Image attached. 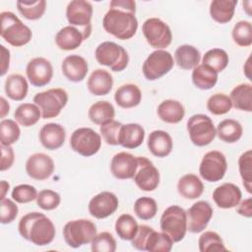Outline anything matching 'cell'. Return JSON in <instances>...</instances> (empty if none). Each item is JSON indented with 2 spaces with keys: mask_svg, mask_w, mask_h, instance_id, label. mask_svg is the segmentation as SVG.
Listing matches in <instances>:
<instances>
[{
  "mask_svg": "<svg viewBox=\"0 0 252 252\" xmlns=\"http://www.w3.org/2000/svg\"><path fill=\"white\" fill-rule=\"evenodd\" d=\"M198 244L199 250L201 252L227 251L220 234L212 230L205 231L203 234H201L198 240Z\"/></svg>",
  "mask_w": 252,
  "mask_h": 252,
  "instance_id": "42",
  "label": "cell"
},
{
  "mask_svg": "<svg viewBox=\"0 0 252 252\" xmlns=\"http://www.w3.org/2000/svg\"><path fill=\"white\" fill-rule=\"evenodd\" d=\"M136 2L133 0H112L109 10L102 19L104 31L118 39H130L138 30L135 16Z\"/></svg>",
  "mask_w": 252,
  "mask_h": 252,
  "instance_id": "1",
  "label": "cell"
},
{
  "mask_svg": "<svg viewBox=\"0 0 252 252\" xmlns=\"http://www.w3.org/2000/svg\"><path fill=\"white\" fill-rule=\"evenodd\" d=\"M216 131L220 140L225 143L232 144L237 142L241 138L243 128L237 120L224 119L218 124Z\"/></svg>",
  "mask_w": 252,
  "mask_h": 252,
  "instance_id": "36",
  "label": "cell"
},
{
  "mask_svg": "<svg viewBox=\"0 0 252 252\" xmlns=\"http://www.w3.org/2000/svg\"><path fill=\"white\" fill-rule=\"evenodd\" d=\"M232 107L231 100L224 94H215L207 100L208 110L215 115H222L227 113Z\"/></svg>",
  "mask_w": 252,
  "mask_h": 252,
  "instance_id": "47",
  "label": "cell"
},
{
  "mask_svg": "<svg viewBox=\"0 0 252 252\" xmlns=\"http://www.w3.org/2000/svg\"><path fill=\"white\" fill-rule=\"evenodd\" d=\"M121 126H122V123L116 120H110L100 125V128H99L100 134L107 145H110V146L119 145L118 138H119V132H120Z\"/></svg>",
  "mask_w": 252,
  "mask_h": 252,
  "instance_id": "50",
  "label": "cell"
},
{
  "mask_svg": "<svg viewBox=\"0 0 252 252\" xmlns=\"http://www.w3.org/2000/svg\"><path fill=\"white\" fill-rule=\"evenodd\" d=\"M213 208L207 201L194 203L186 212L187 230L192 233L203 231L213 217Z\"/></svg>",
  "mask_w": 252,
  "mask_h": 252,
  "instance_id": "15",
  "label": "cell"
},
{
  "mask_svg": "<svg viewBox=\"0 0 252 252\" xmlns=\"http://www.w3.org/2000/svg\"><path fill=\"white\" fill-rule=\"evenodd\" d=\"M37 191L35 187L30 184H20L15 186L12 190V198L14 201L20 204L30 203L36 199Z\"/></svg>",
  "mask_w": 252,
  "mask_h": 252,
  "instance_id": "51",
  "label": "cell"
},
{
  "mask_svg": "<svg viewBox=\"0 0 252 252\" xmlns=\"http://www.w3.org/2000/svg\"><path fill=\"white\" fill-rule=\"evenodd\" d=\"M36 205L44 210V211H51L56 209L61 202L60 195L50 189L41 190L36 197Z\"/></svg>",
  "mask_w": 252,
  "mask_h": 252,
  "instance_id": "49",
  "label": "cell"
},
{
  "mask_svg": "<svg viewBox=\"0 0 252 252\" xmlns=\"http://www.w3.org/2000/svg\"><path fill=\"white\" fill-rule=\"evenodd\" d=\"M118 206L119 201L116 195L112 192L103 191L91 199L88 209L92 217L101 220L114 214Z\"/></svg>",
  "mask_w": 252,
  "mask_h": 252,
  "instance_id": "16",
  "label": "cell"
},
{
  "mask_svg": "<svg viewBox=\"0 0 252 252\" xmlns=\"http://www.w3.org/2000/svg\"><path fill=\"white\" fill-rule=\"evenodd\" d=\"M227 162L225 156L220 151H210L206 153L199 166L201 177L208 182L221 180L226 172Z\"/></svg>",
  "mask_w": 252,
  "mask_h": 252,
  "instance_id": "13",
  "label": "cell"
},
{
  "mask_svg": "<svg viewBox=\"0 0 252 252\" xmlns=\"http://www.w3.org/2000/svg\"><path fill=\"white\" fill-rule=\"evenodd\" d=\"M236 213L245 218L252 217V198L244 199L240 201L236 208Z\"/></svg>",
  "mask_w": 252,
  "mask_h": 252,
  "instance_id": "55",
  "label": "cell"
},
{
  "mask_svg": "<svg viewBox=\"0 0 252 252\" xmlns=\"http://www.w3.org/2000/svg\"><path fill=\"white\" fill-rule=\"evenodd\" d=\"M113 86L111 74L104 69H95L90 75L87 87L94 95H105L110 93Z\"/></svg>",
  "mask_w": 252,
  "mask_h": 252,
  "instance_id": "24",
  "label": "cell"
},
{
  "mask_svg": "<svg viewBox=\"0 0 252 252\" xmlns=\"http://www.w3.org/2000/svg\"><path fill=\"white\" fill-rule=\"evenodd\" d=\"M21 136L19 125L12 119H3L0 122L1 145L11 146L15 144Z\"/></svg>",
  "mask_w": 252,
  "mask_h": 252,
  "instance_id": "43",
  "label": "cell"
},
{
  "mask_svg": "<svg viewBox=\"0 0 252 252\" xmlns=\"http://www.w3.org/2000/svg\"><path fill=\"white\" fill-rule=\"evenodd\" d=\"M137 165V157L126 152H120L113 156L110 162V171L117 179H131L135 175Z\"/></svg>",
  "mask_w": 252,
  "mask_h": 252,
  "instance_id": "19",
  "label": "cell"
},
{
  "mask_svg": "<svg viewBox=\"0 0 252 252\" xmlns=\"http://www.w3.org/2000/svg\"><path fill=\"white\" fill-rule=\"evenodd\" d=\"M40 116V109L35 103H22L14 112L16 121L24 127H31L36 124Z\"/></svg>",
  "mask_w": 252,
  "mask_h": 252,
  "instance_id": "37",
  "label": "cell"
},
{
  "mask_svg": "<svg viewBox=\"0 0 252 252\" xmlns=\"http://www.w3.org/2000/svg\"><path fill=\"white\" fill-rule=\"evenodd\" d=\"M38 138L45 149L54 151L63 146L66 139V131L64 127L58 123H47L39 130Z\"/></svg>",
  "mask_w": 252,
  "mask_h": 252,
  "instance_id": "21",
  "label": "cell"
},
{
  "mask_svg": "<svg viewBox=\"0 0 252 252\" xmlns=\"http://www.w3.org/2000/svg\"><path fill=\"white\" fill-rule=\"evenodd\" d=\"M186 126L191 142L197 147H205L211 144L217 136L213 120L205 114L192 115Z\"/></svg>",
  "mask_w": 252,
  "mask_h": 252,
  "instance_id": "8",
  "label": "cell"
},
{
  "mask_svg": "<svg viewBox=\"0 0 252 252\" xmlns=\"http://www.w3.org/2000/svg\"><path fill=\"white\" fill-rule=\"evenodd\" d=\"M94 56L100 65L107 66L114 72L123 71L129 63V55L126 49L113 41L99 43L95 48Z\"/></svg>",
  "mask_w": 252,
  "mask_h": 252,
  "instance_id": "6",
  "label": "cell"
},
{
  "mask_svg": "<svg viewBox=\"0 0 252 252\" xmlns=\"http://www.w3.org/2000/svg\"><path fill=\"white\" fill-rule=\"evenodd\" d=\"M152 229H153V227H151L149 225H146V224L139 225V228H138V231H137L136 235L131 240L132 246L137 250L146 251L145 243H146L147 237H148V235H149V233L151 232Z\"/></svg>",
  "mask_w": 252,
  "mask_h": 252,
  "instance_id": "53",
  "label": "cell"
},
{
  "mask_svg": "<svg viewBox=\"0 0 252 252\" xmlns=\"http://www.w3.org/2000/svg\"><path fill=\"white\" fill-rule=\"evenodd\" d=\"M1 36L9 44L19 47L29 43L32 37L31 29L12 12L5 11L0 14Z\"/></svg>",
  "mask_w": 252,
  "mask_h": 252,
  "instance_id": "3",
  "label": "cell"
},
{
  "mask_svg": "<svg viewBox=\"0 0 252 252\" xmlns=\"http://www.w3.org/2000/svg\"><path fill=\"white\" fill-rule=\"evenodd\" d=\"M20 235L37 246L50 244L56 234L52 220L44 214L38 212L29 213L23 216L18 225Z\"/></svg>",
  "mask_w": 252,
  "mask_h": 252,
  "instance_id": "2",
  "label": "cell"
},
{
  "mask_svg": "<svg viewBox=\"0 0 252 252\" xmlns=\"http://www.w3.org/2000/svg\"><path fill=\"white\" fill-rule=\"evenodd\" d=\"M233 41L243 47L250 46L252 44V25L248 21L237 22L231 32Z\"/></svg>",
  "mask_w": 252,
  "mask_h": 252,
  "instance_id": "45",
  "label": "cell"
},
{
  "mask_svg": "<svg viewBox=\"0 0 252 252\" xmlns=\"http://www.w3.org/2000/svg\"><path fill=\"white\" fill-rule=\"evenodd\" d=\"M145 139V129L138 123L122 124L119 132L118 143L126 149H136Z\"/></svg>",
  "mask_w": 252,
  "mask_h": 252,
  "instance_id": "25",
  "label": "cell"
},
{
  "mask_svg": "<svg viewBox=\"0 0 252 252\" xmlns=\"http://www.w3.org/2000/svg\"><path fill=\"white\" fill-rule=\"evenodd\" d=\"M142 93L138 86L134 84H125L120 86L115 94L114 100L122 108H132L140 104Z\"/></svg>",
  "mask_w": 252,
  "mask_h": 252,
  "instance_id": "28",
  "label": "cell"
},
{
  "mask_svg": "<svg viewBox=\"0 0 252 252\" xmlns=\"http://www.w3.org/2000/svg\"><path fill=\"white\" fill-rule=\"evenodd\" d=\"M237 0H214L210 4V15L219 24L230 22L234 16Z\"/></svg>",
  "mask_w": 252,
  "mask_h": 252,
  "instance_id": "30",
  "label": "cell"
},
{
  "mask_svg": "<svg viewBox=\"0 0 252 252\" xmlns=\"http://www.w3.org/2000/svg\"><path fill=\"white\" fill-rule=\"evenodd\" d=\"M175 63L183 70L194 69L201 60L200 51L193 45L183 44L176 48L174 52Z\"/></svg>",
  "mask_w": 252,
  "mask_h": 252,
  "instance_id": "31",
  "label": "cell"
},
{
  "mask_svg": "<svg viewBox=\"0 0 252 252\" xmlns=\"http://www.w3.org/2000/svg\"><path fill=\"white\" fill-rule=\"evenodd\" d=\"M243 70H244V74H245V76H246L249 80H251V75H250V72H251V67H250V57H248V58H247L246 63H245V65H244V67H243Z\"/></svg>",
  "mask_w": 252,
  "mask_h": 252,
  "instance_id": "58",
  "label": "cell"
},
{
  "mask_svg": "<svg viewBox=\"0 0 252 252\" xmlns=\"http://www.w3.org/2000/svg\"><path fill=\"white\" fill-rule=\"evenodd\" d=\"M26 74L33 87H43L50 83L53 77V68L47 59L35 57L29 61Z\"/></svg>",
  "mask_w": 252,
  "mask_h": 252,
  "instance_id": "17",
  "label": "cell"
},
{
  "mask_svg": "<svg viewBox=\"0 0 252 252\" xmlns=\"http://www.w3.org/2000/svg\"><path fill=\"white\" fill-rule=\"evenodd\" d=\"M134 212L140 220H151L157 215V202L151 197H141L134 203Z\"/></svg>",
  "mask_w": 252,
  "mask_h": 252,
  "instance_id": "46",
  "label": "cell"
},
{
  "mask_svg": "<svg viewBox=\"0 0 252 252\" xmlns=\"http://www.w3.org/2000/svg\"><path fill=\"white\" fill-rule=\"evenodd\" d=\"M70 147L74 152L83 157H92L99 151L101 137L92 128H78L71 135Z\"/></svg>",
  "mask_w": 252,
  "mask_h": 252,
  "instance_id": "10",
  "label": "cell"
},
{
  "mask_svg": "<svg viewBox=\"0 0 252 252\" xmlns=\"http://www.w3.org/2000/svg\"><path fill=\"white\" fill-rule=\"evenodd\" d=\"M91 243V249L94 252H114L116 250V240L107 231L96 234Z\"/></svg>",
  "mask_w": 252,
  "mask_h": 252,
  "instance_id": "48",
  "label": "cell"
},
{
  "mask_svg": "<svg viewBox=\"0 0 252 252\" xmlns=\"http://www.w3.org/2000/svg\"><path fill=\"white\" fill-rule=\"evenodd\" d=\"M238 169L243 186L248 193H252V151L247 150L238 158Z\"/></svg>",
  "mask_w": 252,
  "mask_h": 252,
  "instance_id": "44",
  "label": "cell"
},
{
  "mask_svg": "<svg viewBox=\"0 0 252 252\" xmlns=\"http://www.w3.org/2000/svg\"><path fill=\"white\" fill-rule=\"evenodd\" d=\"M174 65V60L170 52L163 49L153 51L145 60L142 71L149 81H156L166 75Z\"/></svg>",
  "mask_w": 252,
  "mask_h": 252,
  "instance_id": "11",
  "label": "cell"
},
{
  "mask_svg": "<svg viewBox=\"0 0 252 252\" xmlns=\"http://www.w3.org/2000/svg\"><path fill=\"white\" fill-rule=\"evenodd\" d=\"M192 82L200 90H210L218 82V73L204 64H199L192 71Z\"/></svg>",
  "mask_w": 252,
  "mask_h": 252,
  "instance_id": "34",
  "label": "cell"
},
{
  "mask_svg": "<svg viewBox=\"0 0 252 252\" xmlns=\"http://www.w3.org/2000/svg\"><path fill=\"white\" fill-rule=\"evenodd\" d=\"M229 98L232 106L236 109L250 112L252 111V86L248 83L239 84L234 87L231 92Z\"/></svg>",
  "mask_w": 252,
  "mask_h": 252,
  "instance_id": "32",
  "label": "cell"
},
{
  "mask_svg": "<svg viewBox=\"0 0 252 252\" xmlns=\"http://www.w3.org/2000/svg\"><path fill=\"white\" fill-rule=\"evenodd\" d=\"M66 17L70 26L79 29L86 39L90 37L92 33L93 6L89 1L73 0L69 2L66 8Z\"/></svg>",
  "mask_w": 252,
  "mask_h": 252,
  "instance_id": "9",
  "label": "cell"
},
{
  "mask_svg": "<svg viewBox=\"0 0 252 252\" xmlns=\"http://www.w3.org/2000/svg\"><path fill=\"white\" fill-rule=\"evenodd\" d=\"M1 47V76H4L10 64V51L4 45H0Z\"/></svg>",
  "mask_w": 252,
  "mask_h": 252,
  "instance_id": "56",
  "label": "cell"
},
{
  "mask_svg": "<svg viewBox=\"0 0 252 252\" xmlns=\"http://www.w3.org/2000/svg\"><path fill=\"white\" fill-rule=\"evenodd\" d=\"M229 58L225 50L221 48H213L208 50L202 59V64L212 68L217 73L223 71L227 64Z\"/></svg>",
  "mask_w": 252,
  "mask_h": 252,
  "instance_id": "41",
  "label": "cell"
},
{
  "mask_svg": "<svg viewBox=\"0 0 252 252\" xmlns=\"http://www.w3.org/2000/svg\"><path fill=\"white\" fill-rule=\"evenodd\" d=\"M177 191L181 197L194 200L201 197L203 194L204 184L197 175L188 173L178 180Z\"/></svg>",
  "mask_w": 252,
  "mask_h": 252,
  "instance_id": "29",
  "label": "cell"
},
{
  "mask_svg": "<svg viewBox=\"0 0 252 252\" xmlns=\"http://www.w3.org/2000/svg\"><path fill=\"white\" fill-rule=\"evenodd\" d=\"M53 159L43 153H35L29 157L26 162V171L28 175L38 181L49 178L54 172Z\"/></svg>",
  "mask_w": 252,
  "mask_h": 252,
  "instance_id": "18",
  "label": "cell"
},
{
  "mask_svg": "<svg viewBox=\"0 0 252 252\" xmlns=\"http://www.w3.org/2000/svg\"><path fill=\"white\" fill-rule=\"evenodd\" d=\"M0 213H1V217H0L1 223L7 224L15 220V219L18 216L19 209H18V206L12 200L4 198V199H1Z\"/></svg>",
  "mask_w": 252,
  "mask_h": 252,
  "instance_id": "52",
  "label": "cell"
},
{
  "mask_svg": "<svg viewBox=\"0 0 252 252\" xmlns=\"http://www.w3.org/2000/svg\"><path fill=\"white\" fill-rule=\"evenodd\" d=\"M9 183L6 182L5 180H2L1 181V199H4L5 198V195L7 193V191L9 190Z\"/></svg>",
  "mask_w": 252,
  "mask_h": 252,
  "instance_id": "59",
  "label": "cell"
},
{
  "mask_svg": "<svg viewBox=\"0 0 252 252\" xmlns=\"http://www.w3.org/2000/svg\"><path fill=\"white\" fill-rule=\"evenodd\" d=\"M15 160V154L11 146L1 145V164L0 170L5 171L9 169Z\"/></svg>",
  "mask_w": 252,
  "mask_h": 252,
  "instance_id": "54",
  "label": "cell"
},
{
  "mask_svg": "<svg viewBox=\"0 0 252 252\" xmlns=\"http://www.w3.org/2000/svg\"><path fill=\"white\" fill-rule=\"evenodd\" d=\"M29 91V85L24 76L21 74H11L5 81V93L9 98L20 101L23 100Z\"/></svg>",
  "mask_w": 252,
  "mask_h": 252,
  "instance_id": "33",
  "label": "cell"
},
{
  "mask_svg": "<svg viewBox=\"0 0 252 252\" xmlns=\"http://www.w3.org/2000/svg\"><path fill=\"white\" fill-rule=\"evenodd\" d=\"M0 109H1L0 110L1 111V118H4L9 113L10 105L3 96L0 97Z\"/></svg>",
  "mask_w": 252,
  "mask_h": 252,
  "instance_id": "57",
  "label": "cell"
},
{
  "mask_svg": "<svg viewBox=\"0 0 252 252\" xmlns=\"http://www.w3.org/2000/svg\"><path fill=\"white\" fill-rule=\"evenodd\" d=\"M61 70L66 79L71 82L78 83L86 78L89 66L84 57L78 54H71L65 57L62 61Z\"/></svg>",
  "mask_w": 252,
  "mask_h": 252,
  "instance_id": "22",
  "label": "cell"
},
{
  "mask_svg": "<svg viewBox=\"0 0 252 252\" xmlns=\"http://www.w3.org/2000/svg\"><path fill=\"white\" fill-rule=\"evenodd\" d=\"M86 39L84 33L73 26L62 28L55 35V43L62 50H74Z\"/></svg>",
  "mask_w": 252,
  "mask_h": 252,
  "instance_id": "26",
  "label": "cell"
},
{
  "mask_svg": "<svg viewBox=\"0 0 252 252\" xmlns=\"http://www.w3.org/2000/svg\"><path fill=\"white\" fill-rule=\"evenodd\" d=\"M17 8L20 14L28 20H38L40 19L46 10L45 0H34V1H17Z\"/></svg>",
  "mask_w": 252,
  "mask_h": 252,
  "instance_id": "39",
  "label": "cell"
},
{
  "mask_svg": "<svg viewBox=\"0 0 252 252\" xmlns=\"http://www.w3.org/2000/svg\"><path fill=\"white\" fill-rule=\"evenodd\" d=\"M96 235V225L86 219L68 221L63 227L65 242L72 248H79L93 241Z\"/></svg>",
  "mask_w": 252,
  "mask_h": 252,
  "instance_id": "5",
  "label": "cell"
},
{
  "mask_svg": "<svg viewBox=\"0 0 252 252\" xmlns=\"http://www.w3.org/2000/svg\"><path fill=\"white\" fill-rule=\"evenodd\" d=\"M147 42L154 48L163 49L172 40V32L169 26L158 18L147 19L142 27Z\"/></svg>",
  "mask_w": 252,
  "mask_h": 252,
  "instance_id": "12",
  "label": "cell"
},
{
  "mask_svg": "<svg viewBox=\"0 0 252 252\" xmlns=\"http://www.w3.org/2000/svg\"><path fill=\"white\" fill-rule=\"evenodd\" d=\"M148 148L150 152L158 158L167 157L173 147L171 136L163 130H155L150 133L148 138Z\"/></svg>",
  "mask_w": 252,
  "mask_h": 252,
  "instance_id": "23",
  "label": "cell"
},
{
  "mask_svg": "<svg viewBox=\"0 0 252 252\" xmlns=\"http://www.w3.org/2000/svg\"><path fill=\"white\" fill-rule=\"evenodd\" d=\"M242 193L240 188L233 183H223L218 186L213 192V200L220 209H231L241 201Z\"/></svg>",
  "mask_w": 252,
  "mask_h": 252,
  "instance_id": "20",
  "label": "cell"
},
{
  "mask_svg": "<svg viewBox=\"0 0 252 252\" xmlns=\"http://www.w3.org/2000/svg\"><path fill=\"white\" fill-rule=\"evenodd\" d=\"M158 115L159 119L165 123H179L185 116V108L183 104L175 99H165L158 106Z\"/></svg>",
  "mask_w": 252,
  "mask_h": 252,
  "instance_id": "27",
  "label": "cell"
},
{
  "mask_svg": "<svg viewBox=\"0 0 252 252\" xmlns=\"http://www.w3.org/2000/svg\"><path fill=\"white\" fill-rule=\"evenodd\" d=\"M160 229L166 233L174 242L181 241L187 231V216L186 211L176 205L166 208L159 221Z\"/></svg>",
  "mask_w": 252,
  "mask_h": 252,
  "instance_id": "4",
  "label": "cell"
},
{
  "mask_svg": "<svg viewBox=\"0 0 252 252\" xmlns=\"http://www.w3.org/2000/svg\"><path fill=\"white\" fill-rule=\"evenodd\" d=\"M138 165L133 177L136 185L146 192L154 191L159 184V172L146 157H137Z\"/></svg>",
  "mask_w": 252,
  "mask_h": 252,
  "instance_id": "14",
  "label": "cell"
},
{
  "mask_svg": "<svg viewBox=\"0 0 252 252\" xmlns=\"http://www.w3.org/2000/svg\"><path fill=\"white\" fill-rule=\"evenodd\" d=\"M173 241L164 232H158L154 228L149 233L145 249L150 252H169L172 249Z\"/></svg>",
  "mask_w": 252,
  "mask_h": 252,
  "instance_id": "38",
  "label": "cell"
},
{
  "mask_svg": "<svg viewBox=\"0 0 252 252\" xmlns=\"http://www.w3.org/2000/svg\"><path fill=\"white\" fill-rule=\"evenodd\" d=\"M139 228L137 220L129 214L121 215L115 222L116 234L123 240H132Z\"/></svg>",
  "mask_w": 252,
  "mask_h": 252,
  "instance_id": "40",
  "label": "cell"
},
{
  "mask_svg": "<svg viewBox=\"0 0 252 252\" xmlns=\"http://www.w3.org/2000/svg\"><path fill=\"white\" fill-rule=\"evenodd\" d=\"M88 116L93 123L102 125L113 120L115 116V109L109 101L99 100L91 105L88 111Z\"/></svg>",
  "mask_w": 252,
  "mask_h": 252,
  "instance_id": "35",
  "label": "cell"
},
{
  "mask_svg": "<svg viewBox=\"0 0 252 252\" xmlns=\"http://www.w3.org/2000/svg\"><path fill=\"white\" fill-rule=\"evenodd\" d=\"M33 102L39 107L43 119L58 116L68 102V94L64 89L54 88L37 93L33 96Z\"/></svg>",
  "mask_w": 252,
  "mask_h": 252,
  "instance_id": "7",
  "label": "cell"
}]
</instances>
